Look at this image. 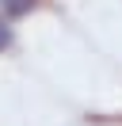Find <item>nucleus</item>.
I'll return each instance as SVG.
<instances>
[{"label":"nucleus","instance_id":"1","mask_svg":"<svg viewBox=\"0 0 122 126\" xmlns=\"http://www.w3.org/2000/svg\"><path fill=\"white\" fill-rule=\"evenodd\" d=\"M34 8V0H0V16L4 19H19Z\"/></svg>","mask_w":122,"mask_h":126},{"label":"nucleus","instance_id":"2","mask_svg":"<svg viewBox=\"0 0 122 126\" xmlns=\"http://www.w3.org/2000/svg\"><path fill=\"white\" fill-rule=\"evenodd\" d=\"M8 42H12V23L0 16V50H8Z\"/></svg>","mask_w":122,"mask_h":126}]
</instances>
